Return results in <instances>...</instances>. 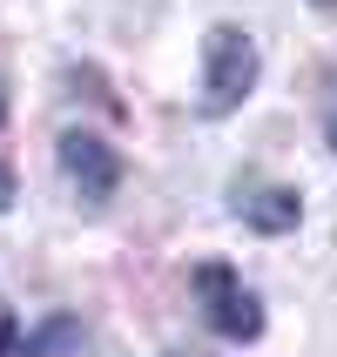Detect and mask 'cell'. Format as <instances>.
Here are the masks:
<instances>
[{"label":"cell","mask_w":337,"mask_h":357,"mask_svg":"<svg viewBox=\"0 0 337 357\" xmlns=\"http://www.w3.org/2000/svg\"><path fill=\"white\" fill-rule=\"evenodd\" d=\"M54 162L61 176H68V189H75L88 209H101V202L121 189V155L108 149V142L95 135V128H68V135L54 142Z\"/></svg>","instance_id":"7a4b0ae2"},{"label":"cell","mask_w":337,"mask_h":357,"mask_svg":"<svg viewBox=\"0 0 337 357\" xmlns=\"http://www.w3.org/2000/svg\"><path fill=\"white\" fill-rule=\"evenodd\" d=\"M196 290H202V317H209V331L230 344H250L263 331V310L257 297L237 283V270H223V263H202L196 270Z\"/></svg>","instance_id":"3957f363"},{"label":"cell","mask_w":337,"mask_h":357,"mask_svg":"<svg viewBox=\"0 0 337 357\" xmlns=\"http://www.w3.org/2000/svg\"><path fill=\"white\" fill-rule=\"evenodd\" d=\"M230 209H237L250 229H263V236H283V229H297V216H304L297 189H283V182H237Z\"/></svg>","instance_id":"277c9868"},{"label":"cell","mask_w":337,"mask_h":357,"mask_svg":"<svg viewBox=\"0 0 337 357\" xmlns=\"http://www.w3.org/2000/svg\"><path fill=\"white\" fill-rule=\"evenodd\" d=\"M0 121H7V88H0Z\"/></svg>","instance_id":"ba28073f"},{"label":"cell","mask_w":337,"mask_h":357,"mask_svg":"<svg viewBox=\"0 0 337 357\" xmlns=\"http://www.w3.org/2000/svg\"><path fill=\"white\" fill-rule=\"evenodd\" d=\"M257 34L250 27H237V20H216L209 34H202V88H196V108L209 121L237 115L243 101H250V88H257Z\"/></svg>","instance_id":"6da1fadb"},{"label":"cell","mask_w":337,"mask_h":357,"mask_svg":"<svg viewBox=\"0 0 337 357\" xmlns=\"http://www.w3.org/2000/svg\"><path fill=\"white\" fill-rule=\"evenodd\" d=\"M7 202H14V169L0 162V209H7Z\"/></svg>","instance_id":"52a82bcc"},{"label":"cell","mask_w":337,"mask_h":357,"mask_svg":"<svg viewBox=\"0 0 337 357\" xmlns=\"http://www.w3.org/2000/svg\"><path fill=\"white\" fill-rule=\"evenodd\" d=\"M310 7H337V0H310Z\"/></svg>","instance_id":"9c48e42d"},{"label":"cell","mask_w":337,"mask_h":357,"mask_svg":"<svg viewBox=\"0 0 337 357\" xmlns=\"http://www.w3.org/2000/svg\"><path fill=\"white\" fill-rule=\"evenodd\" d=\"M81 344V324L75 317H47L34 337H20V324H0V357H61Z\"/></svg>","instance_id":"5b68a950"},{"label":"cell","mask_w":337,"mask_h":357,"mask_svg":"<svg viewBox=\"0 0 337 357\" xmlns=\"http://www.w3.org/2000/svg\"><path fill=\"white\" fill-rule=\"evenodd\" d=\"M324 142L337 149V81H331V95H324Z\"/></svg>","instance_id":"8992f818"}]
</instances>
